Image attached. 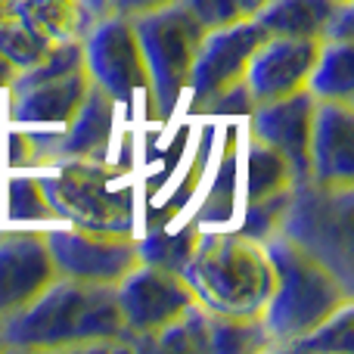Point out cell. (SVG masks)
Here are the masks:
<instances>
[{
  "label": "cell",
  "mask_w": 354,
  "mask_h": 354,
  "mask_svg": "<svg viewBox=\"0 0 354 354\" xmlns=\"http://www.w3.org/2000/svg\"><path fill=\"white\" fill-rule=\"evenodd\" d=\"M128 351L115 286L56 277L31 305L0 320V351Z\"/></svg>",
  "instance_id": "obj_1"
},
{
  "label": "cell",
  "mask_w": 354,
  "mask_h": 354,
  "mask_svg": "<svg viewBox=\"0 0 354 354\" xmlns=\"http://www.w3.org/2000/svg\"><path fill=\"white\" fill-rule=\"evenodd\" d=\"M180 277L196 301L221 317H261L277 283L264 243L239 230L199 233Z\"/></svg>",
  "instance_id": "obj_2"
},
{
  "label": "cell",
  "mask_w": 354,
  "mask_h": 354,
  "mask_svg": "<svg viewBox=\"0 0 354 354\" xmlns=\"http://www.w3.org/2000/svg\"><path fill=\"white\" fill-rule=\"evenodd\" d=\"M264 252L277 274L270 301L261 311V324L274 348H289L301 336L317 330L342 305L354 301L351 286L336 270H330L320 258H314L283 233L264 239Z\"/></svg>",
  "instance_id": "obj_3"
},
{
  "label": "cell",
  "mask_w": 354,
  "mask_h": 354,
  "mask_svg": "<svg viewBox=\"0 0 354 354\" xmlns=\"http://www.w3.org/2000/svg\"><path fill=\"white\" fill-rule=\"evenodd\" d=\"M131 22H134L137 41L147 59L149 100L153 106H159V115H168L180 103V93H187L189 68H193L205 28L196 22V16L180 0L137 12L131 16Z\"/></svg>",
  "instance_id": "obj_4"
},
{
  "label": "cell",
  "mask_w": 354,
  "mask_h": 354,
  "mask_svg": "<svg viewBox=\"0 0 354 354\" xmlns=\"http://www.w3.org/2000/svg\"><path fill=\"white\" fill-rule=\"evenodd\" d=\"M351 286V187L292 183L280 230Z\"/></svg>",
  "instance_id": "obj_5"
},
{
  "label": "cell",
  "mask_w": 354,
  "mask_h": 354,
  "mask_svg": "<svg viewBox=\"0 0 354 354\" xmlns=\"http://www.w3.org/2000/svg\"><path fill=\"white\" fill-rule=\"evenodd\" d=\"M115 171L100 162H59L56 174L37 177L56 218L72 227L106 233H131L134 199L131 189L112 187Z\"/></svg>",
  "instance_id": "obj_6"
},
{
  "label": "cell",
  "mask_w": 354,
  "mask_h": 354,
  "mask_svg": "<svg viewBox=\"0 0 354 354\" xmlns=\"http://www.w3.org/2000/svg\"><path fill=\"white\" fill-rule=\"evenodd\" d=\"M115 299L128 333V348L137 351H149V342L189 305H196L193 289L180 274L143 261L115 283Z\"/></svg>",
  "instance_id": "obj_7"
},
{
  "label": "cell",
  "mask_w": 354,
  "mask_h": 354,
  "mask_svg": "<svg viewBox=\"0 0 354 354\" xmlns=\"http://www.w3.org/2000/svg\"><path fill=\"white\" fill-rule=\"evenodd\" d=\"M81 47H84V68L91 81L103 87L115 103H131V97L140 91L149 93L147 59L131 16L106 12L93 19L81 37Z\"/></svg>",
  "instance_id": "obj_8"
},
{
  "label": "cell",
  "mask_w": 354,
  "mask_h": 354,
  "mask_svg": "<svg viewBox=\"0 0 354 354\" xmlns=\"http://www.w3.org/2000/svg\"><path fill=\"white\" fill-rule=\"evenodd\" d=\"M264 37H268L264 28L252 16L218 25V28H205L193 68H189V106L196 112H208V106L221 93L239 84L245 78L252 53L261 47Z\"/></svg>",
  "instance_id": "obj_9"
},
{
  "label": "cell",
  "mask_w": 354,
  "mask_h": 354,
  "mask_svg": "<svg viewBox=\"0 0 354 354\" xmlns=\"http://www.w3.org/2000/svg\"><path fill=\"white\" fill-rule=\"evenodd\" d=\"M44 239L59 277L115 286L131 268L140 264L137 239L131 233L72 227V230H44Z\"/></svg>",
  "instance_id": "obj_10"
},
{
  "label": "cell",
  "mask_w": 354,
  "mask_h": 354,
  "mask_svg": "<svg viewBox=\"0 0 354 354\" xmlns=\"http://www.w3.org/2000/svg\"><path fill=\"white\" fill-rule=\"evenodd\" d=\"M115 100L103 87L91 84L81 109L59 134H28L31 143V165L35 162H103L106 147L112 137V115Z\"/></svg>",
  "instance_id": "obj_11"
},
{
  "label": "cell",
  "mask_w": 354,
  "mask_h": 354,
  "mask_svg": "<svg viewBox=\"0 0 354 354\" xmlns=\"http://www.w3.org/2000/svg\"><path fill=\"white\" fill-rule=\"evenodd\" d=\"M320 44L324 41L314 37H264L261 47L252 53L243 78L252 103H274L295 91H305Z\"/></svg>",
  "instance_id": "obj_12"
},
{
  "label": "cell",
  "mask_w": 354,
  "mask_h": 354,
  "mask_svg": "<svg viewBox=\"0 0 354 354\" xmlns=\"http://www.w3.org/2000/svg\"><path fill=\"white\" fill-rule=\"evenodd\" d=\"M56 277L41 230L0 233V320L31 305Z\"/></svg>",
  "instance_id": "obj_13"
},
{
  "label": "cell",
  "mask_w": 354,
  "mask_h": 354,
  "mask_svg": "<svg viewBox=\"0 0 354 354\" xmlns=\"http://www.w3.org/2000/svg\"><path fill=\"white\" fill-rule=\"evenodd\" d=\"M87 68H75L66 75H28L16 72L10 91L12 122L19 124H68L81 109L91 91Z\"/></svg>",
  "instance_id": "obj_14"
},
{
  "label": "cell",
  "mask_w": 354,
  "mask_h": 354,
  "mask_svg": "<svg viewBox=\"0 0 354 354\" xmlns=\"http://www.w3.org/2000/svg\"><path fill=\"white\" fill-rule=\"evenodd\" d=\"M317 100L308 91H295L274 103H261L249 112L252 115V137L268 147H274L289 162L295 183L311 177L308 147H311V122Z\"/></svg>",
  "instance_id": "obj_15"
},
{
  "label": "cell",
  "mask_w": 354,
  "mask_h": 354,
  "mask_svg": "<svg viewBox=\"0 0 354 354\" xmlns=\"http://www.w3.org/2000/svg\"><path fill=\"white\" fill-rule=\"evenodd\" d=\"M311 177L320 187L354 183V103H317L308 147Z\"/></svg>",
  "instance_id": "obj_16"
},
{
  "label": "cell",
  "mask_w": 354,
  "mask_h": 354,
  "mask_svg": "<svg viewBox=\"0 0 354 354\" xmlns=\"http://www.w3.org/2000/svg\"><path fill=\"white\" fill-rule=\"evenodd\" d=\"M345 0H264L252 19L268 37H314L324 41L330 19Z\"/></svg>",
  "instance_id": "obj_17"
},
{
  "label": "cell",
  "mask_w": 354,
  "mask_h": 354,
  "mask_svg": "<svg viewBox=\"0 0 354 354\" xmlns=\"http://www.w3.org/2000/svg\"><path fill=\"white\" fill-rule=\"evenodd\" d=\"M10 16H16L19 22H25L31 31L53 44L84 37L93 22L81 0H16L10 6Z\"/></svg>",
  "instance_id": "obj_18"
},
{
  "label": "cell",
  "mask_w": 354,
  "mask_h": 354,
  "mask_svg": "<svg viewBox=\"0 0 354 354\" xmlns=\"http://www.w3.org/2000/svg\"><path fill=\"white\" fill-rule=\"evenodd\" d=\"M305 91L317 103H354V44L324 41Z\"/></svg>",
  "instance_id": "obj_19"
},
{
  "label": "cell",
  "mask_w": 354,
  "mask_h": 354,
  "mask_svg": "<svg viewBox=\"0 0 354 354\" xmlns=\"http://www.w3.org/2000/svg\"><path fill=\"white\" fill-rule=\"evenodd\" d=\"M212 314V311H208ZM274 351L261 317H208V354H249Z\"/></svg>",
  "instance_id": "obj_20"
},
{
  "label": "cell",
  "mask_w": 354,
  "mask_h": 354,
  "mask_svg": "<svg viewBox=\"0 0 354 354\" xmlns=\"http://www.w3.org/2000/svg\"><path fill=\"white\" fill-rule=\"evenodd\" d=\"M292 183H295V174H292V168H289V162L283 159L274 147H268V143L252 137L249 180H245V196H249V202L286 193V189H292Z\"/></svg>",
  "instance_id": "obj_21"
},
{
  "label": "cell",
  "mask_w": 354,
  "mask_h": 354,
  "mask_svg": "<svg viewBox=\"0 0 354 354\" xmlns=\"http://www.w3.org/2000/svg\"><path fill=\"white\" fill-rule=\"evenodd\" d=\"M208 317L212 314L196 301L174 324H168L149 342V351H174V354H208Z\"/></svg>",
  "instance_id": "obj_22"
},
{
  "label": "cell",
  "mask_w": 354,
  "mask_h": 354,
  "mask_svg": "<svg viewBox=\"0 0 354 354\" xmlns=\"http://www.w3.org/2000/svg\"><path fill=\"white\" fill-rule=\"evenodd\" d=\"M50 50H53V41L41 37L37 31H31L28 25L19 22L16 16L6 12V16L0 19V56H3L16 72H25V68L37 66Z\"/></svg>",
  "instance_id": "obj_23"
},
{
  "label": "cell",
  "mask_w": 354,
  "mask_h": 354,
  "mask_svg": "<svg viewBox=\"0 0 354 354\" xmlns=\"http://www.w3.org/2000/svg\"><path fill=\"white\" fill-rule=\"evenodd\" d=\"M196 239H199L196 227H183L180 233H153L147 239H137V255L143 264H156V268L180 274L196 249Z\"/></svg>",
  "instance_id": "obj_24"
},
{
  "label": "cell",
  "mask_w": 354,
  "mask_h": 354,
  "mask_svg": "<svg viewBox=\"0 0 354 354\" xmlns=\"http://www.w3.org/2000/svg\"><path fill=\"white\" fill-rule=\"evenodd\" d=\"M354 301L342 305L333 317H326L317 330H311L308 336H301L299 342H292L286 351H354Z\"/></svg>",
  "instance_id": "obj_25"
},
{
  "label": "cell",
  "mask_w": 354,
  "mask_h": 354,
  "mask_svg": "<svg viewBox=\"0 0 354 354\" xmlns=\"http://www.w3.org/2000/svg\"><path fill=\"white\" fill-rule=\"evenodd\" d=\"M289 196H292V189H286V193H277V196H268V199L249 202V208H245V218H243V230H239V233L258 239V243L270 239L277 230H280V224H283V214H286Z\"/></svg>",
  "instance_id": "obj_26"
},
{
  "label": "cell",
  "mask_w": 354,
  "mask_h": 354,
  "mask_svg": "<svg viewBox=\"0 0 354 354\" xmlns=\"http://www.w3.org/2000/svg\"><path fill=\"white\" fill-rule=\"evenodd\" d=\"M10 218H16V221L56 218L37 177H12L10 180Z\"/></svg>",
  "instance_id": "obj_27"
},
{
  "label": "cell",
  "mask_w": 354,
  "mask_h": 354,
  "mask_svg": "<svg viewBox=\"0 0 354 354\" xmlns=\"http://www.w3.org/2000/svg\"><path fill=\"white\" fill-rule=\"evenodd\" d=\"M252 109H255V103H252L249 87H245L243 81L233 84L230 91H224L212 106H208V112H252Z\"/></svg>",
  "instance_id": "obj_28"
},
{
  "label": "cell",
  "mask_w": 354,
  "mask_h": 354,
  "mask_svg": "<svg viewBox=\"0 0 354 354\" xmlns=\"http://www.w3.org/2000/svg\"><path fill=\"white\" fill-rule=\"evenodd\" d=\"M174 3V0H112V12H124V16H137V12L156 10V6Z\"/></svg>",
  "instance_id": "obj_29"
},
{
  "label": "cell",
  "mask_w": 354,
  "mask_h": 354,
  "mask_svg": "<svg viewBox=\"0 0 354 354\" xmlns=\"http://www.w3.org/2000/svg\"><path fill=\"white\" fill-rule=\"evenodd\" d=\"M81 6H84L87 12H91L93 19L106 16V12H112V0H81Z\"/></svg>",
  "instance_id": "obj_30"
},
{
  "label": "cell",
  "mask_w": 354,
  "mask_h": 354,
  "mask_svg": "<svg viewBox=\"0 0 354 354\" xmlns=\"http://www.w3.org/2000/svg\"><path fill=\"white\" fill-rule=\"evenodd\" d=\"M264 0H239V10H243V16H252V12L261 6Z\"/></svg>",
  "instance_id": "obj_31"
},
{
  "label": "cell",
  "mask_w": 354,
  "mask_h": 354,
  "mask_svg": "<svg viewBox=\"0 0 354 354\" xmlns=\"http://www.w3.org/2000/svg\"><path fill=\"white\" fill-rule=\"evenodd\" d=\"M6 12H10V10H6V0H0V19H3Z\"/></svg>",
  "instance_id": "obj_32"
},
{
  "label": "cell",
  "mask_w": 354,
  "mask_h": 354,
  "mask_svg": "<svg viewBox=\"0 0 354 354\" xmlns=\"http://www.w3.org/2000/svg\"><path fill=\"white\" fill-rule=\"evenodd\" d=\"M12 3H16V0H6V10H10V6H12Z\"/></svg>",
  "instance_id": "obj_33"
}]
</instances>
